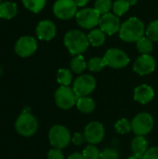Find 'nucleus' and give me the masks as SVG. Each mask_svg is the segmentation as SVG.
<instances>
[{"instance_id": "obj_4", "label": "nucleus", "mask_w": 158, "mask_h": 159, "mask_svg": "<svg viewBox=\"0 0 158 159\" xmlns=\"http://www.w3.org/2000/svg\"><path fill=\"white\" fill-rule=\"evenodd\" d=\"M48 140L54 148L62 149L69 144L71 141V134L65 127L56 125L50 129L48 132Z\"/></svg>"}, {"instance_id": "obj_3", "label": "nucleus", "mask_w": 158, "mask_h": 159, "mask_svg": "<svg viewBox=\"0 0 158 159\" xmlns=\"http://www.w3.org/2000/svg\"><path fill=\"white\" fill-rule=\"evenodd\" d=\"M15 129L20 135L23 137H31L38 129L37 119L31 114L30 111L25 110L17 118L15 122Z\"/></svg>"}, {"instance_id": "obj_11", "label": "nucleus", "mask_w": 158, "mask_h": 159, "mask_svg": "<svg viewBox=\"0 0 158 159\" xmlns=\"http://www.w3.org/2000/svg\"><path fill=\"white\" fill-rule=\"evenodd\" d=\"M15 52L21 58L30 57L37 49V42L34 37L30 35L21 36L19 38L14 47Z\"/></svg>"}, {"instance_id": "obj_37", "label": "nucleus", "mask_w": 158, "mask_h": 159, "mask_svg": "<svg viewBox=\"0 0 158 159\" xmlns=\"http://www.w3.org/2000/svg\"><path fill=\"white\" fill-rule=\"evenodd\" d=\"M129 159H144V155H140V154H133L132 156L129 157Z\"/></svg>"}, {"instance_id": "obj_19", "label": "nucleus", "mask_w": 158, "mask_h": 159, "mask_svg": "<svg viewBox=\"0 0 158 159\" xmlns=\"http://www.w3.org/2000/svg\"><path fill=\"white\" fill-rule=\"evenodd\" d=\"M88 38L91 46L100 47L105 42V33L102 29H93L88 34Z\"/></svg>"}, {"instance_id": "obj_30", "label": "nucleus", "mask_w": 158, "mask_h": 159, "mask_svg": "<svg viewBox=\"0 0 158 159\" xmlns=\"http://www.w3.org/2000/svg\"><path fill=\"white\" fill-rule=\"evenodd\" d=\"M100 151L94 145L87 146L83 151V156L86 159H100Z\"/></svg>"}, {"instance_id": "obj_12", "label": "nucleus", "mask_w": 158, "mask_h": 159, "mask_svg": "<svg viewBox=\"0 0 158 159\" xmlns=\"http://www.w3.org/2000/svg\"><path fill=\"white\" fill-rule=\"evenodd\" d=\"M105 135V129L102 123L92 121L87 125L84 130V136L86 141L90 144L100 143Z\"/></svg>"}, {"instance_id": "obj_36", "label": "nucleus", "mask_w": 158, "mask_h": 159, "mask_svg": "<svg viewBox=\"0 0 158 159\" xmlns=\"http://www.w3.org/2000/svg\"><path fill=\"white\" fill-rule=\"evenodd\" d=\"M74 2L77 5V7H84L89 2V0H74Z\"/></svg>"}, {"instance_id": "obj_7", "label": "nucleus", "mask_w": 158, "mask_h": 159, "mask_svg": "<svg viewBox=\"0 0 158 159\" xmlns=\"http://www.w3.org/2000/svg\"><path fill=\"white\" fill-rule=\"evenodd\" d=\"M53 13L60 20H70L77 13L74 0H57L53 5Z\"/></svg>"}, {"instance_id": "obj_9", "label": "nucleus", "mask_w": 158, "mask_h": 159, "mask_svg": "<svg viewBox=\"0 0 158 159\" xmlns=\"http://www.w3.org/2000/svg\"><path fill=\"white\" fill-rule=\"evenodd\" d=\"M103 59L107 66L119 69L126 67L129 62V58L127 53L119 48H110L106 51Z\"/></svg>"}, {"instance_id": "obj_27", "label": "nucleus", "mask_w": 158, "mask_h": 159, "mask_svg": "<svg viewBox=\"0 0 158 159\" xmlns=\"http://www.w3.org/2000/svg\"><path fill=\"white\" fill-rule=\"evenodd\" d=\"M112 7L113 4L111 0H96L94 4V8L102 15L109 13Z\"/></svg>"}, {"instance_id": "obj_33", "label": "nucleus", "mask_w": 158, "mask_h": 159, "mask_svg": "<svg viewBox=\"0 0 158 159\" xmlns=\"http://www.w3.org/2000/svg\"><path fill=\"white\" fill-rule=\"evenodd\" d=\"M144 159H158V147H151L144 154Z\"/></svg>"}, {"instance_id": "obj_6", "label": "nucleus", "mask_w": 158, "mask_h": 159, "mask_svg": "<svg viewBox=\"0 0 158 159\" xmlns=\"http://www.w3.org/2000/svg\"><path fill=\"white\" fill-rule=\"evenodd\" d=\"M75 18L80 27L84 29H92L99 24L101 14L94 7H87L77 11Z\"/></svg>"}, {"instance_id": "obj_23", "label": "nucleus", "mask_w": 158, "mask_h": 159, "mask_svg": "<svg viewBox=\"0 0 158 159\" xmlns=\"http://www.w3.org/2000/svg\"><path fill=\"white\" fill-rule=\"evenodd\" d=\"M136 46L139 52H141L142 54H150L154 48L153 41L145 36H142L141 39H139L136 42Z\"/></svg>"}, {"instance_id": "obj_2", "label": "nucleus", "mask_w": 158, "mask_h": 159, "mask_svg": "<svg viewBox=\"0 0 158 159\" xmlns=\"http://www.w3.org/2000/svg\"><path fill=\"white\" fill-rule=\"evenodd\" d=\"M63 42L73 56L81 55L89 46L88 36L80 30H71L67 32L64 35Z\"/></svg>"}, {"instance_id": "obj_13", "label": "nucleus", "mask_w": 158, "mask_h": 159, "mask_svg": "<svg viewBox=\"0 0 158 159\" xmlns=\"http://www.w3.org/2000/svg\"><path fill=\"white\" fill-rule=\"evenodd\" d=\"M100 29H102L105 34L112 35L119 32L121 24L118 16L113 13H106L102 15L100 19Z\"/></svg>"}, {"instance_id": "obj_21", "label": "nucleus", "mask_w": 158, "mask_h": 159, "mask_svg": "<svg viewBox=\"0 0 158 159\" xmlns=\"http://www.w3.org/2000/svg\"><path fill=\"white\" fill-rule=\"evenodd\" d=\"M88 67V62H86L82 55L74 56L71 61V69L75 74H81Z\"/></svg>"}, {"instance_id": "obj_1", "label": "nucleus", "mask_w": 158, "mask_h": 159, "mask_svg": "<svg viewBox=\"0 0 158 159\" xmlns=\"http://www.w3.org/2000/svg\"><path fill=\"white\" fill-rule=\"evenodd\" d=\"M145 33L144 23L138 18H129L121 24L119 36L125 42H137Z\"/></svg>"}, {"instance_id": "obj_34", "label": "nucleus", "mask_w": 158, "mask_h": 159, "mask_svg": "<svg viewBox=\"0 0 158 159\" xmlns=\"http://www.w3.org/2000/svg\"><path fill=\"white\" fill-rule=\"evenodd\" d=\"M85 141H86L85 136H84L83 134L79 133V132L74 133V135L73 138H72V142H73V143L75 144V145H80V144H82Z\"/></svg>"}, {"instance_id": "obj_14", "label": "nucleus", "mask_w": 158, "mask_h": 159, "mask_svg": "<svg viewBox=\"0 0 158 159\" xmlns=\"http://www.w3.org/2000/svg\"><path fill=\"white\" fill-rule=\"evenodd\" d=\"M134 71L140 75H147L156 69V60L149 54H142L134 62Z\"/></svg>"}, {"instance_id": "obj_24", "label": "nucleus", "mask_w": 158, "mask_h": 159, "mask_svg": "<svg viewBox=\"0 0 158 159\" xmlns=\"http://www.w3.org/2000/svg\"><path fill=\"white\" fill-rule=\"evenodd\" d=\"M130 2L129 0H115L113 4V11L116 16L124 15L130 7Z\"/></svg>"}, {"instance_id": "obj_18", "label": "nucleus", "mask_w": 158, "mask_h": 159, "mask_svg": "<svg viewBox=\"0 0 158 159\" xmlns=\"http://www.w3.org/2000/svg\"><path fill=\"white\" fill-rule=\"evenodd\" d=\"M131 149L133 151V154L144 155L148 150V142L145 139V137L137 135V137H135L132 140Z\"/></svg>"}, {"instance_id": "obj_15", "label": "nucleus", "mask_w": 158, "mask_h": 159, "mask_svg": "<svg viewBox=\"0 0 158 159\" xmlns=\"http://www.w3.org/2000/svg\"><path fill=\"white\" fill-rule=\"evenodd\" d=\"M35 33H36L37 37L40 40L49 41L55 37L56 33H57V28L53 21L45 20L40 21L37 24Z\"/></svg>"}, {"instance_id": "obj_28", "label": "nucleus", "mask_w": 158, "mask_h": 159, "mask_svg": "<svg viewBox=\"0 0 158 159\" xmlns=\"http://www.w3.org/2000/svg\"><path fill=\"white\" fill-rule=\"evenodd\" d=\"M115 129L116 130L117 133L119 134H127L129 133L130 130H132V127H131V122H129L128 119L126 118H122L120 120H118L115 125Z\"/></svg>"}, {"instance_id": "obj_20", "label": "nucleus", "mask_w": 158, "mask_h": 159, "mask_svg": "<svg viewBox=\"0 0 158 159\" xmlns=\"http://www.w3.org/2000/svg\"><path fill=\"white\" fill-rule=\"evenodd\" d=\"M76 106L82 113L88 114L95 109V102L88 96L78 97L76 101Z\"/></svg>"}, {"instance_id": "obj_26", "label": "nucleus", "mask_w": 158, "mask_h": 159, "mask_svg": "<svg viewBox=\"0 0 158 159\" xmlns=\"http://www.w3.org/2000/svg\"><path fill=\"white\" fill-rule=\"evenodd\" d=\"M106 65V62L103 58L101 57H94L90 59L88 62V68L91 72H100L102 71Z\"/></svg>"}, {"instance_id": "obj_16", "label": "nucleus", "mask_w": 158, "mask_h": 159, "mask_svg": "<svg viewBox=\"0 0 158 159\" xmlns=\"http://www.w3.org/2000/svg\"><path fill=\"white\" fill-rule=\"evenodd\" d=\"M155 97L154 89L148 85H141L134 90V100L140 103L145 104L151 102Z\"/></svg>"}, {"instance_id": "obj_29", "label": "nucleus", "mask_w": 158, "mask_h": 159, "mask_svg": "<svg viewBox=\"0 0 158 159\" xmlns=\"http://www.w3.org/2000/svg\"><path fill=\"white\" fill-rule=\"evenodd\" d=\"M146 35L152 41L158 42V20L152 21L147 29H146Z\"/></svg>"}, {"instance_id": "obj_25", "label": "nucleus", "mask_w": 158, "mask_h": 159, "mask_svg": "<svg viewBox=\"0 0 158 159\" xmlns=\"http://www.w3.org/2000/svg\"><path fill=\"white\" fill-rule=\"evenodd\" d=\"M72 73L68 69H60L57 73V81L61 86H69L72 83Z\"/></svg>"}, {"instance_id": "obj_39", "label": "nucleus", "mask_w": 158, "mask_h": 159, "mask_svg": "<svg viewBox=\"0 0 158 159\" xmlns=\"http://www.w3.org/2000/svg\"><path fill=\"white\" fill-rule=\"evenodd\" d=\"M2 4V0H0V5Z\"/></svg>"}, {"instance_id": "obj_8", "label": "nucleus", "mask_w": 158, "mask_h": 159, "mask_svg": "<svg viewBox=\"0 0 158 159\" xmlns=\"http://www.w3.org/2000/svg\"><path fill=\"white\" fill-rule=\"evenodd\" d=\"M131 127L136 135L144 136L153 129L154 118L148 113H141L133 118Z\"/></svg>"}, {"instance_id": "obj_32", "label": "nucleus", "mask_w": 158, "mask_h": 159, "mask_svg": "<svg viewBox=\"0 0 158 159\" xmlns=\"http://www.w3.org/2000/svg\"><path fill=\"white\" fill-rule=\"evenodd\" d=\"M47 159H64L63 154L61 149L53 148L47 154Z\"/></svg>"}, {"instance_id": "obj_22", "label": "nucleus", "mask_w": 158, "mask_h": 159, "mask_svg": "<svg viewBox=\"0 0 158 159\" xmlns=\"http://www.w3.org/2000/svg\"><path fill=\"white\" fill-rule=\"evenodd\" d=\"M23 6L34 13L40 12L46 6L47 0H21Z\"/></svg>"}, {"instance_id": "obj_10", "label": "nucleus", "mask_w": 158, "mask_h": 159, "mask_svg": "<svg viewBox=\"0 0 158 159\" xmlns=\"http://www.w3.org/2000/svg\"><path fill=\"white\" fill-rule=\"evenodd\" d=\"M96 88V80L92 75H83L78 76L74 82L73 89L77 97L89 95Z\"/></svg>"}, {"instance_id": "obj_35", "label": "nucleus", "mask_w": 158, "mask_h": 159, "mask_svg": "<svg viewBox=\"0 0 158 159\" xmlns=\"http://www.w3.org/2000/svg\"><path fill=\"white\" fill-rule=\"evenodd\" d=\"M68 159H86L84 157L83 154H80V153H74L73 155H71Z\"/></svg>"}, {"instance_id": "obj_17", "label": "nucleus", "mask_w": 158, "mask_h": 159, "mask_svg": "<svg viewBox=\"0 0 158 159\" xmlns=\"http://www.w3.org/2000/svg\"><path fill=\"white\" fill-rule=\"evenodd\" d=\"M18 12L17 5L12 1H5L0 5V18L10 20L16 16Z\"/></svg>"}, {"instance_id": "obj_31", "label": "nucleus", "mask_w": 158, "mask_h": 159, "mask_svg": "<svg viewBox=\"0 0 158 159\" xmlns=\"http://www.w3.org/2000/svg\"><path fill=\"white\" fill-rule=\"evenodd\" d=\"M119 154L115 148H106L101 152L100 159H118Z\"/></svg>"}, {"instance_id": "obj_38", "label": "nucleus", "mask_w": 158, "mask_h": 159, "mask_svg": "<svg viewBox=\"0 0 158 159\" xmlns=\"http://www.w3.org/2000/svg\"><path fill=\"white\" fill-rule=\"evenodd\" d=\"M129 1L130 2V4H131V5H133V4H135L138 0H129Z\"/></svg>"}, {"instance_id": "obj_5", "label": "nucleus", "mask_w": 158, "mask_h": 159, "mask_svg": "<svg viewBox=\"0 0 158 159\" xmlns=\"http://www.w3.org/2000/svg\"><path fill=\"white\" fill-rule=\"evenodd\" d=\"M55 102L56 104L64 110L71 109L77 101V96L74 89L69 86H61L55 92Z\"/></svg>"}]
</instances>
